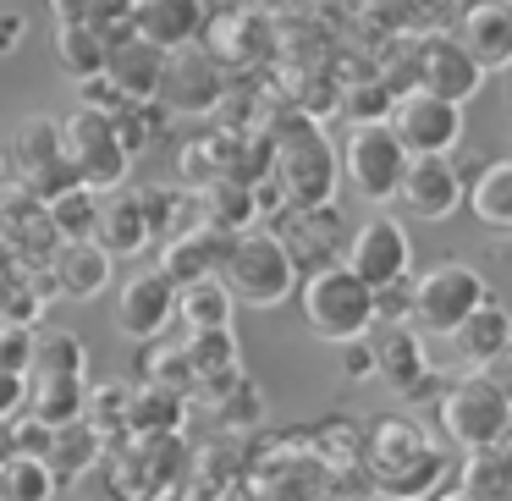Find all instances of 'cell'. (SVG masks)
Segmentation results:
<instances>
[{"instance_id":"cell-1","label":"cell","mask_w":512,"mask_h":501,"mask_svg":"<svg viewBox=\"0 0 512 501\" xmlns=\"http://www.w3.org/2000/svg\"><path fill=\"white\" fill-rule=\"evenodd\" d=\"M276 188L287 210H325L336 204V182H342V160L336 144L314 116H281L276 122Z\"/></svg>"},{"instance_id":"cell-2","label":"cell","mask_w":512,"mask_h":501,"mask_svg":"<svg viewBox=\"0 0 512 501\" xmlns=\"http://www.w3.org/2000/svg\"><path fill=\"white\" fill-rule=\"evenodd\" d=\"M298 309H303V325L331 347L364 342V336L375 331V292H369L342 259H336V265H314L309 276L298 281Z\"/></svg>"},{"instance_id":"cell-3","label":"cell","mask_w":512,"mask_h":501,"mask_svg":"<svg viewBox=\"0 0 512 501\" xmlns=\"http://www.w3.org/2000/svg\"><path fill=\"white\" fill-rule=\"evenodd\" d=\"M298 259L281 243V232L270 226H254V232L232 237L221 265V287L232 292V303H248V309H276V303L298 298Z\"/></svg>"},{"instance_id":"cell-4","label":"cell","mask_w":512,"mask_h":501,"mask_svg":"<svg viewBox=\"0 0 512 501\" xmlns=\"http://www.w3.org/2000/svg\"><path fill=\"white\" fill-rule=\"evenodd\" d=\"M441 408V441H452L457 452H496V441L512 430V402L501 397V386L485 369H468L463 380L446 386Z\"/></svg>"},{"instance_id":"cell-5","label":"cell","mask_w":512,"mask_h":501,"mask_svg":"<svg viewBox=\"0 0 512 501\" xmlns=\"http://www.w3.org/2000/svg\"><path fill=\"white\" fill-rule=\"evenodd\" d=\"M336 160H342V182L364 204H397L402 171H408V149L397 144V133L386 122H347Z\"/></svg>"},{"instance_id":"cell-6","label":"cell","mask_w":512,"mask_h":501,"mask_svg":"<svg viewBox=\"0 0 512 501\" xmlns=\"http://www.w3.org/2000/svg\"><path fill=\"white\" fill-rule=\"evenodd\" d=\"M485 303H496V292H490V281L479 276L474 265H463V259H441V265H430L413 281V320L430 336H452L457 325L474 309H485Z\"/></svg>"},{"instance_id":"cell-7","label":"cell","mask_w":512,"mask_h":501,"mask_svg":"<svg viewBox=\"0 0 512 501\" xmlns=\"http://www.w3.org/2000/svg\"><path fill=\"white\" fill-rule=\"evenodd\" d=\"M61 149H67V166H72V177H78V188H89V193H122V182H127V149L116 144V127H111V116H100V111H72V116H61Z\"/></svg>"},{"instance_id":"cell-8","label":"cell","mask_w":512,"mask_h":501,"mask_svg":"<svg viewBox=\"0 0 512 501\" xmlns=\"http://www.w3.org/2000/svg\"><path fill=\"white\" fill-rule=\"evenodd\" d=\"M342 265L364 281L369 292L380 287H397V281L413 276V237L397 215H369L342 248Z\"/></svg>"},{"instance_id":"cell-9","label":"cell","mask_w":512,"mask_h":501,"mask_svg":"<svg viewBox=\"0 0 512 501\" xmlns=\"http://www.w3.org/2000/svg\"><path fill=\"white\" fill-rule=\"evenodd\" d=\"M155 105H166V116L204 122V116H215L226 105V67L210 56V50H199V45L177 50V56H166Z\"/></svg>"},{"instance_id":"cell-10","label":"cell","mask_w":512,"mask_h":501,"mask_svg":"<svg viewBox=\"0 0 512 501\" xmlns=\"http://www.w3.org/2000/svg\"><path fill=\"white\" fill-rule=\"evenodd\" d=\"M12 166H17V182H23L28 199L50 204L56 193L78 188L67 166V149H61V122L56 116H28L23 127L12 133Z\"/></svg>"},{"instance_id":"cell-11","label":"cell","mask_w":512,"mask_h":501,"mask_svg":"<svg viewBox=\"0 0 512 501\" xmlns=\"http://www.w3.org/2000/svg\"><path fill=\"white\" fill-rule=\"evenodd\" d=\"M386 127L397 133V144L408 149V160L452 155V149L463 144V105L435 100V94H424V89H408V94H397Z\"/></svg>"},{"instance_id":"cell-12","label":"cell","mask_w":512,"mask_h":501,"mask_svg":"<svg viewBox=\"0 0 512 501\" xmlns=\"http://www.w3.org/2000/svg\"><path fill=\"white\" fill-rule=\"evenodd\" d=\"M413 89L435 94V100H452V105H468L479 89H485V72L474 67L457 34H419V50H413Z\"/></svg>"},{"instance_id":"cell-13","label":"cell","mask_w":512,"mask_h":501,"mask_svg":"<svg viewBox=\"0 0 512 501\" xmlns=\"http://www.w3.org/2000/svg\"><path fill=\"white\" fill-rule=\"evenodd\" d=\"M430 452H435V441L413 413H386V419H375L364 430V463H369V474H375V490H391Z\"/></svg>"},{"instance_id":"cell-14","label":"cell","mask_w":512,"mask_h":501,"mask_svg":"<svg viewBox=\"0 0 512 501\" xmlns=\"http://www.w3.org/2000/svg\"><path fill=\"white\" fill-rule=\"evenodd\" d=\"M171 320H177V287H171L155 265L133 270V276L116 287V331H122L127 342H155V336L171 331Z\"/></svg>"},{"instance_id":"cell-15","label":"cell","mask_w":512,"mask_h":501,"mask_svg":"<svg viewBox=\"0 0 512 501\" xmlns=\"http://www.w3.org/2000/svg\"><path fill=\"white\" fill-rule=\"evenodd\" d=\"M397 199H402V210L419 215V221H446V215H457V204H463V171L452 166V155H419L402 171Z\"/></svg>"},{"instance_id":"cell-16","label":"cell","mask_w":512,"mask_h":501,"mask_svg":"<svg viewBox=\"0 0 512 501\" xmlns=\"http://www.w3.org/2000/svg\"><path fill=\"white\" fill-rule=\"evenodd\" d=\"M204 23H210V6H204V0H138L133 17H127V28H133L144 45L166 50V56L199 45Z\"/></svg>"},{"instance_id":"cell-17","label":"cell","mask_w":512,"mask_h":501,"mask_svg":"<svg viewBox=\"0 0 512 501\" xmlns=\"http://www.w3.org/2000/svg\"><path fill=\"white\" fill-rule=\"evenodd\" d=\"M457 45L474 56V67L507 72L512 67V0H468L457 17Z\"/></svg>"},{"instance_id":"cell-18","label":"cell","mask_w":512,"mask_h":501,"mask_svg":"<svg viewBox=\"0 0 512 501\" xmlns=\"http://www.w3.org/2000/svg\"><path fill=\"white\" fill-rule=\"evenodd\" d=\"M226 248H232V237H221L215 226H193V232L160 243L155 270H160V276H166L177 292H182V287H199V281H221Z\"/></svg>"},{"instance_id":"cell-19","label":"cell","mask_w":512,"mask_h":501,"mask_svg":"<svg viewBox=\"0 0 512 501\" xmlns=\"http://www.w3.org/2000/svg\"><path fill=\"white\" fill-rule=\"evenodd\" d=\"M160 72H166V50L144 45V39H138L133 28H116V34L105 39V78H111L116 89L127 94V100L155 105V94H160Z\"/></svg>"},{"instance_id":"cell-20","label":"cell","mask_w":512,"mask_h":501,"mask_svg":"<svg viewBox=\"0 0 512 501\" xmlns=\"http://www.w3.org/2000/svg\"><path fill=\"white\" fill-rule=\"evenodd\" d=\"M111 265H116V259L83 237V243H56V248H50L45 276H50V287H56V298L89 303V298H100V292L111 287Z\"/></svg>"},{"instance_id":"cell-21","label":"cell","mask_w":512,"mask_h":501,"mask_svg":"<svg viewBox=\"0 0 512 501\" xmlns=\"http://www.w3.org/2000/svg\"><path fill=\"white\" fill-rule=\"evenodd\" d=\"M463 204L485 232L512 237V155H496L463 182Z\"/></svg>"},{"instance_id":"cell-22","label":"cell","mask_w":512,"mask_h":501,"mask_svg":"<svg viewBox=\"0 0 512 501\" xmlns=\"http://www.w3.org/2000/svg\"><path fill=\"white\" fill-rule=\"evenodd\" d=\"M94 248H105L111 259H133L144 254L155 237H149V221H144V204H138V193H111V199L100 204V215H94Z\"/></svg>"},{"instance_id":"cell-23","label":"cell","mask_w":512,"mask_h":501,"mask_svg":"<svg viewBox=\"0 0 512 501\" xmlns=\"http://www.w3.org/2000/svg\"><path fill=\"white\" fill-rule=\"evenodd\" d=\"M452 342H457V358H463L468 369H490L512 347V309L507 303H485V309H474L452 331Z\"/></svg>"},{"instance_id":"cell-24","label":"cell","mask_w":512,"mask_h":501,"mask_svg":"<svg viewBox=\"0 0 512 501\" xmlns=\"http://www.w3.org/2000/svg\"><path fill=\"white\" fill-rule=\"evenodd\" d=\"M232 155H237V133L232 127H204V133L182 138L177 149V177L182 188H210V182H221L226 171H232Z\"/></svg>"},{"instance_id":"cell-25","label":"cell","mask_w":512,"mask_h":501,"mask_svg":"<svg viewBox=\"0 0 512 501\" xmlns=\"http://www.w3.org/2000/svg\"><path fill=\"white\" fill-rule=\"evenodd\" d=\"M111 452V441H105L94 424H67V430H56L50 435V457H45V468L56 474V485H78V479H89L94 468H100V457Z\"/></svg>"},{"instance_id":"cell-26","label":"cell","mask_w":512,"mask_h":501,"mask_svg":"<svg viewBox=\"0 0 512 501\" xmlns=\"http://www.w3.org/2000/svg\"><path fill=\"white\" fill-rule=\"evenodd\" d=\"M138 204H144V221L155 243H171V237L193 232L199 221V193L182 188V182H155V188H138Z\"/></svg>"},{"instance_id":"cell-27","label":"cell","mask_w":512,"mask_h":501,"mask_svg":"<svg viewBox=\"0 0 512 501\" xmlns=\"http://www.w3.org/2000/svg\"><path fill=\"white\" fill-rule=\"evenodd\" d=\"M182 342H188V364H193V380H199V397L243 375V347H237L232 325L226 331H188Z\"/></svg>"},{"instance_id":"cell-28","label":"cell","mask_w":512,"mask_h":501,"mask_svg":"<svg viewBox=\"0 0 512 501\" xmlns=\"http://www.w3.org/2000/svg\"><path fill=\"white\" fill-rule=\"evenodd\" d=\"M424 369H430V347L419 342V331L413 325H386V336L375 342V380H386L402 397Z\"/></svg>"},{"instance_id":"cell-29","label":"cell","mask_w":512,"mask_h":501,"mask_svg":"<svg viewBox=\"0 0 512 501\" xmlns=\"http://www.w3.org/2000/svg\"><path fill=\"white\" fill-rule=\"evenodd\" d=\"M199 221L215 226L221 237H243L259 226V204H254V188H243V182L221 177L210 182V188H199Z\"/></svg>"},{"instance_id":"cell-30","label":"cell","mask_w":512,"mask_h":501,"mask_svg":"<svg viewBox=\"0 0 512 501\" xmlns=\"http://www.w3.org/2000/svg\"><path fill=\"white\" fill-rule=\"evenodd\" d=\"M188 408H193V397L166 391V386H144V380H138L133 408H127V435H182Z\"/></svg>"},{"instance_id":"cell-31","label":"cell","mask_w":512,"mask_h":501,"mask_svg":"<svg viewBox=\"0 0 512 501\" xmlns=\"http://www.w3.org/2000/svg\"><path fill=\"white\" fill-rule=\"evenodd\" d=\"M138 380L144 386L182 391V397H199V380H193V364H188V342H177L171 331L138 347Z\"/></svg>"},{"instance_id":"cell-32","label":"cell","mask_w":512,"mask_h":501,"mask_svg":"<svg viewBox=\"0 0 512 501\" xmlns=\"http://www.w3.org/2000/svg\"><path fill=\"white\" fill-rule=\"evenodd\" d=\"M204 402H210L215 424H221L226 435H237V441L265 424V391H259L248 375H237V380H226V386L204 391Z\"/></svg>"},{"instance_id":"cell-33","label":"cell","mask_w":512,"mask_h":501,"mask_svg":"<svg viewBox=\"0 0 512 501\" xmlns=\"http://www.w3.org/2000/svg\"><path fill=\"white\" fill-rule=\"evenodd\" d=\"M89 375V342L78 331H39L34 380H83Z\"/></svg>"},{"instance_id":"cell-34","label":"cell","mask_w":512,"mask_h":501,"mask_svg":"<svg viewBox=\"0 0 512 501\" xmlns=\"http://www.w3.org/2000/svg\"><path fill=\"white\" fill-rule=\"evenodd\" d=\"M83 408H89V386H83V380H34V391H28V413H34L45 430L78 424Z\"/></svg>"},{"instance_id":"cell-35","label":"cell","mask_w":512,"mask_h":501,"mask_svg":"<svg viewBox=\"0 0 512 501\" xmlns=\"http://www.w3.org/2000/svg\"><path fill=\"white\" fill-rule=\"evenodd\" d=\"M237 314L232 292L221 287V281H199V287H182L177 292V320L182 331H226Z\"/></svg>"},{"instance_id":"cell-36","label":"cell","mask_w":512,"mask_h":501,"mask_svg":"<svg viewBox=\"0 0 512 501\" xmlns=\"http://www.w3.org/2000/svg\"><path fill=\"white\" fill-rule=\"evenodd\" d=\"M50 17H56V28H89V34L111 39L116 28H127L133 0H50Z\"/></svg>"},{"instance_id":"cell-37","label":"cell","mask_w":512,"mask_h":501,"mask_svg":"<svg viewBox=\"0 0 512 501\" xmlns=\"http://www.w3.org/2000/svg\"><path fill=\"white\" fill-rule=\"evenodd\" d=\"M56 61L72 83L105 78V39L89 28H56Z\"/></svg>"},{"instance_id":"cell-38","label":"cell","mask_w":512,"mask_h":501,"mask_svg":"<svg viewBox=\"0 0 512 501\" xmlns=\"http://www.w3.org/2000/svg\"><path fill=\"white\" fill-rule=\"evenodd\" d=\"M45 215H50V232H56V243H83V237H94L100 199H94L89 188H67V193H56V199L45 204Z\"/></svg>"},{"instance_id":"cell-39","label":"cell","mask_w":512,"mask_h":501,"mask_svg":"<svg viewBox=\"0 0 512 501\" xmlns=\"http://www.w3.org/2000/svg\"><path fill=\"white\" fill-rule=\"evenodd\" d=\"M127 408H133V386L127 380H100V386H89L83 424H94L105 441H116V435H127Z\"/></svg>"},{"instance_id":"cell-40","label":"cell","mask_w":512,"mask_h":501,"mask_svg":"<svg viewBox=\"0 0 512 501\" xmlns=\"http://www.w3.org/2000/svg\"><path fill=\"white\" fill-rule=\"evenodd\" d=\"M56 474L39 457H12L0 468V501H56Z\"/></svg>"},{"instance_id":"cell-41","label":"cell","mask_w":512,"mask_h":501,"mask_svg":"<svg viewBox=\"0 0 512 501\" xmlns=\"http://www.w3.org/2000/svg\"><path fill=\"white\" fill-rule=\"evenodd\" d=\"M193 474H199V485H232L237 474H243V441L237 435H226V446L221 441H210V446H199V457H193Z\"/></svg>"},{"instance_id":"cell-42","label":"cell","mask_w":512,"mask_h":501,"mask_svg":"<svg viewBox=\"0 0 512 501\" xmlns=\"http://www.w3.org/2000/svg\"><path fill=\"white\" fill-rule=\"evenodd\" d=\"M111 127H116V144H122L127 160H133V155H144V149L155 144V127H160V122H155V111H149V105H133V100H127L122 111L111 116Z\"/></svg>"},{"instance_id":"cell-43","label":"cell","mask_w":512,"mask_h":501,"mask_svg":"<svg viewBox=\"0 0 512 501\" xmlns=\"http://www.w3.org/2000/svg\"><path fill=\"white\" fill-rule=\"evenodd\" d=\"M391 105H397V94L380 78H353V94H347V116L353 122H386Z\"/></svg>"},{"instance_id":"cell-44","label":"cell","mask_w":512,"mask_h":501,"mask_svg":"<svg viewBox=\"0 0 512 501\" xmlns=\"http://www.w3.org/2000/svg\"><path fill=\"white\" fill-rule=\"evenodd\" d=\"M34 342H39L34 325H6V320H0V369H12V375H34Z\"/></svg>"},{"instance_id":"cell-45","label":"cell","mask_w":512,"mask_h":501,"mask_svg":"<svg viewBox=\"0 0 512 501\" xmlns=\"http://www.w3.org/2000/svg\"><path fill=\"white\" fill-rule=\"evenodd\" d=\"M50 435H56V430H45L34 413H23V419H12V452L17 457H39V463H45V457H50Z\"/></svg>"},{"instance_id":"cell-46","label":"cell","mask_w":512,"mask_h":501,"mask_svg":"<svg viewBox=\"0 0 512 501\" xmlns=\"http://www.w3.org/2000/svg\"><path fill=\"white\" fill-rule=\"evenodd\" d=\"M408 325L413 320V281H397V287H380L375 292V325Z\"/></svg>"},{"instance_id":"cell-47","label":"cell","mask_w":512,"mask_h":501,"mask_svg":"<svg viewBox=\"0 0 512 501\" xmlns=\"http://www.w3.org/2000/svg\"><path fill=\"white\" fill-rule=\"evenodd\" d=\"M78 105H83V111H100V116H116V111L127 105V94L116 89L111 78H89V83H78ZM133 105H138V100H133Z\"/></svg>"},{"instance_id":"cell-48","label":"cell","mask_w":512,"mask_h":501,"mask_svg":"<svg viewBox=\"0 0 512 501\" xmlns=\"http://www.w3.org/2000/svg\"><path fill=\"white\" fill-rule=\"evenodd\" d=\"M28 391H34V380H28V375L0 369V424L23 419V413H28Z\"/></svg>"},{"instance_id":"cell-49","label":"cell","mask_w":512,"mask_h":501,"mask_svg":"<svg viewBox=\"0 0 512 501\" xmlns=\"http://www.w3.org/2000/svg\"><path fill=\"white\" fill-rule=\"evenodd\" d=\"M336 364H342V380H375V342H347V347H336Z\"/></svg>"},{"instance_id":"cell-50","label":"cell","mask_w":512,"mask_h":501,"mask_svg":"<svg viewBox=\"0 0 512 501\" xmlns=\"http://www.w3.org/2000/svg\"><path fill=\"white\" fill-rule=\"evenodd\" d=\"M441 397H446V380H441V369H435V364L424 369L408 391H402V402H408V408H424V402H441Z\"/></svg>"},{"instance_id":"cell-51","label":"cell","mask_w":512,"mask_h":501,"mask_svg":"<svg viewBox=\"0 0 512 501\" xmlns=\"http://www.w3.org/2000/svg\"><path fill=\"white\" fill-rule=\"evenodd\" d=\"M23 28H28L23 12H0V56H12V50L23 45Z\"/></svg>"},{"instance_id":"cell-52","label":"cell","mask_w":512,"mask_h":501,"mask_svg":"<svg viewBox=\"0 0 512 501\" xmlns=\"http://www.w3.org/2000/svg\"><path fill=\"white\" fill-rule=\"evenodd\" d=\"M485 375H490V380H496V386H501V397H507V402H512V347H507V353H501V358H496V364H490V369H485Z\"/></svg>"},{"instance_id":"cell-53","label":"cell","mask_w":512,"mask_h":501,"mask_svg":"<svg viewBox=\"0 0 512 501\" xmlns=\"http://www.w3.org/2000/svg\"><path fill=\"white\" fill-rule=\"evenodd\" d=\"M490 457H496L501 479H507V485H512V430H507V435H501V441H496V452H490Z\"/></svg>"},{"instance_id":"cell-54","label":"cell","mask_w":512,"mask_h":501,"mask_svg":"<svg viewBox=\"0 0 512 501\" xmlns=\"http://www.w3.org/2000/svg\"><path fill=\"white\" fill-rule=\"evenodd\" d=\"M12 457H17L12 452V424H0V463H12Z\"/></svg>"},{"instance_id":"cell-55","label":"cell","mask_w":512,"mask_h":501,"mask_svg":"<svg viewBox=\"0 0 512 501\" xmlns=\"http://www.w3.org/2000/svg\"><path fill=\"white\" fill-rule=\"evenodd\" d=\"M435 501H479V496H468V490L457 485V490H441V496H435Z\"/></svg>"},{"instance_id":"cell-56","label":"cell","mask_w":512,"mask_h":501,"mask_svg":"<svg viewBox=\"0 0 512 501\" xmlns=\"http://www.w3.org/2000/svg\"><path fill=\"white\" fill-rule=\"evenodd\" d=\"M364 501H402V496H386V490H375V496H364Z\"/></svg>"},{"instance_id":"cell-57","label":"cell","mask_w":512,"mask_h":501,"mask_svg":"<svg viewBox=\"0 0 512 501\" xmlns=\"http://www.w3.org/2000/svg\"><path fill=\"white\" fill-rule=\"evenodd\" d=\"M133 6H138V0H133Z\"/></svg>"},{"instance_id":"cell-58","label":"cell","mask_w":512,"mask_h":501,"mask_svg":"<svg viewBox=\"0 0 512 501\" xmlns=\"http://www.w3.org/2000/svg\"><path fill=\"white\" fill-rule=\"evenodd\" d=\"M0 468H6V463H0Z\"/></svg>"}]
</instances>
